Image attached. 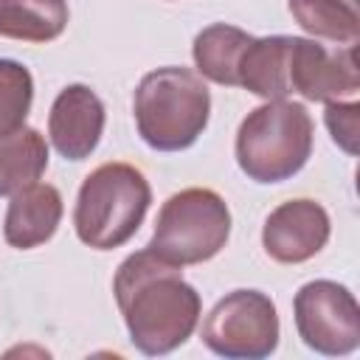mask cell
Masks as SVG:
<instances>
[{
  "mask_svg": "<svg viewBox=\"0 0 360 360\" xmlns=\"http://www.w3.org/2000/svg\"><path fill=\"white\" fill-rule=\"evenodd\" d=\"M48 169V143L39 129L22 127L14 135L0 138V197H11L20 188L37 183Z\"/></svg>",
  "mask_w": 360,
  "mask_h": 360,
  "instance_id": "2e32d148",
  "label": "cell"
},
{
  "mask_svg": "<svg viewBox=\"0 0 360 360\" xmlns=\"http://www.w3.org/2000/svg\"><path fill=\"white\" fill-rule=\"evenodd\" d=\"M292 315L298 338L318 354L343 357L360 346V304L346 284L307 281L292 298Z\"/></svg>",
  "mask_w": 360,
  "mask_h": 360,
  "instance_id": "52a82bcc",
  "label": "cell"
},
{
  "mask_svg": "<svg viewBox=\"0 0 360 360\" xmlns=\"http://www.w3.org/2000/svg\"><path fill=\"white\" fill-rule=\"evenodd\" d=\"M104 101L90 84H68L56 93L48 112V138L51 146L65 160H84L96 152L104 135Z\"/></svg>",
  "mask_w": 360,
  "mask_h": 360,
  "instance_id": "30bf717a",
  "label": "cell"
},
{
  "mask_svg": "<svg viewBox=\"0 0 360 360\" xmlns=\"http://www.w3.org/2000/svg\"><path fill=\"white\" fill-rule=\"evenodd\" d=\"M62 194L51 183H31L11 194V202L6 208L3 219V239L17 250H31L45 245L59 222H62Z\"/></svg>",
  "mask_w": 360,
  "mask_h": 360,
  "instance_id": "8fae6325",
  "label": "cell"
},
{
  "mask_svg": "<svg viewBox=\"0 0 360 360\" xmlns=\"http://www.w3.org/2000/svg\"><path fill=\"white\" fill-rule=\"evenodd\" d=\"M287 62H290V37L273 34V37H253L248 48L242 51L239 68H236V87H245L248 93L276 101L290 96V79H287Z\"/></svg>",
  "mask_w": 360,
  "mask_h": 360,
  "instance_id": "7c38bea8",
  "label": "cell"
},
{
  "mask_svg": "<svg viewBox=\"0 0 360 360\" xmlns=\"http://www.w3.org/2000/svg\"><path fill=\"white\" fill-rule=\"evenodd\" d=\"M287 6L312 39L335 45L360 42V0H287Z\"/></svg>",
  "mask_w": 360,
  "mask_h": 360,
  "instance_id": "9a60e30c",
  "label": "cell"
},
{
  "mask_svg": "<svg viewBox=\"0 0 360 360\" xmlns=\"http://www.w3.org/2000/svg\"><path fill=\"white\" fill-rule=\"evenodd\" d=\"M253 37L231 22H214L202 28L194 37L191 56L194 68L202 79L222 84V87H236V68L242 59V51L248 48Z\"/></svg>",
  "mask_w": 360,
  "mask_h": 360,
  "instance_id": "5bb4252c",
  "label": "cell"
},
{
  "mask_svg": "<svg viewBox=\"0 0 360 360\" xmlns=\"http://www.w3.org/2000/svg\"><path fill=\"white\" fill-rule=\"evenodd\" d=\"M278 312L262 290H233L202 318V343L228 360H262L278 346Z\"/></svg>",
  "mask_w": 360,
  "mask_h": 360,
  "instance_id": "8992f818",
  "label": "cell"
},
{
  "mask_svg": "<svg viewBox=\"0 0 360 360\" xmlns=\"http://www.w3.org/2000/svg\"><path fill=\"white\" fill-rule=\"evenodd\" d=\"M34 101V76L17 59H0V138L25 127Z\"/></svg>",
  "mask_w": 360,
  "mask_h": 360,
  "instance_id": "e0dca14e",
  "label": "cell"
},
{
  "mask_svg": "<svg viewBox=\"0 0 360 360\" xmlns=\"http://www.w3.org/2000/svg\"><path fill=\"white\" fill-rule=\"evenodd\" d=\"M315 141V124L304 104L276 98L253 107L239 129L233 155L239 169L253 183H284L295 177L309 155Z\"/></svg>",
  "mask_w": 360,
  "mask_h": 360,
  "instance_id": "277c9868",
  "label": "cell"
},
{
  "mask_svg": "<svg viewBox=\"0 0 360 360\" xmlns=\"http://www.w3.org/2000/svg\"><path fill=\"white\" fill-rule=\"evenodd\" d=\"M152 202V186L132 163L110 160L96 166L79 186L73 208V231L93 250L127 245Z\"/></svg>",
  "mask_w": 360,
  "mask_h": 360,
  "instance_id": "3957f363",
  "label": "cell"
},
{
  "mask_svg": "<svg viewBox=\"0 0 360 360\" xmlns=\"http://www.w3.org/2000/svg\"><path fill=\"white\" fill-rule=\"evenodd\" d=\"M231 236V208L214 188H183L172 194L155 219L149 250L160 259L188 267L214 259Z\"/></svg>",
  "mask_w": 360,
  "mask_h": 360,
  "instance_id": "5b68a950",
  "label": "cell"
},
{
  "mask_svg": "<svg viewBox=\"0 0 360 360\" xmlns=\"http://www.w3.org/2000/svg\"><path fill=\"white\" fill-rule=\"evenodd\" d=\"M70 20L68 0H0V37L17 42H53Z\"/></svg>",
  "mask_w": 360,
  "mask_h": 360,
  "instance_id": "4fadbf2b",
  "label": "cell"
},
{
  "mask_svg": "<svg viewBox=\"0 0 360 360\" xmlns=\"http://www.w3.org/2000/svg\"><path fill=\"white\" fill-rule=\"evenodd\" d=\"M141 141L155 152H183L205 132L211 93L200 73L177 65L149 70L132 96Z\"/></svg>",
  "mask_w": 360,
  "mask_h": 360,
  "instance_id": "7a4b0ae2",
  "label": "cell"
},
{
  "mask_svg": "<svg viewBox=\"0 0 360 360\" xmlns=\"http://www.w3.org/2000/svg\"><path fill=\"white\" fill-rule=\"evenodd\" d=\"M112 292L132 346L158 357L180 349L200 323V292L180 267L143 248L129 253L112 278Z\"/></svg>",
  "mask_w": 360,
  "mask_h": 360,
  "instance_id": "6da1fadb",
  "label": "cell"
},
{
  "mask_svg": "<svg viewBox=\"0 0 360 360\" xmlns=\"http://www.w3.org/2000/svg\"><path fill=\"white\" fill-rule=\"evenodd\" d=\"M332 233V219L318 200L298 197L276 205L262 228V248L278 264H301L318 256Z\"/></svg>",
  "mask_w": 360,
  "mask_h": 360,
  "instance_id": "9c48e42d",
  "label": "cell"
},
{
  "mask_svg": "<svg viewBox=\"0 0 360 360\" xmlns=\"http://www.w3.org/2000/svg\"><path fill=\"white\" fill-rule=\"evenodd\" d=\"M354 48L357 45L326 48L309 37H290V93L323 104L352 98L360 90V68Z\"/></svg>",
  "mask_w": 360,
  "mask_h": 360,
  "instance_id": "ba28073f",
  "label": "cell"
},
{
  "mask_svg": "<svg viewBox=\"0 0 360 360\" xmlns=\"http://www.w3.org/2000/svg\"><path fill=\"white\" fill-rule=\"evenodd\" d=\"M323 124L332 135V141L346 152L357 155V138H360V104L354 98L349 101H329L323 112Z\"/></svg>",
  "mask_w": 360,
  "mask_h": 360,
  "instance_id": "ac0fdd59",
  "label": "cell"
}]
</instances>
